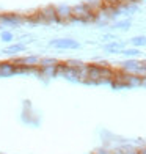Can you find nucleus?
<instances>
[{"label":"nucleus","instance_id":"1","mask_svg":"<svg viewBox=\"0 0 146 154\" xmlns=\"http://www.w3.org/2000/svg\"><path fill=\"white\" fill-rule=\"evenodd\" d=\"M94 19H96V11L93 8H90L85 2L72 5V20L71 22H75V24H94Z\"/></svg>","mask_w":146,"mask_h":154},{"label":"nucleus","instance_id":"2","mask_svg":"<svg viewBox=\"0 0 146 154\" xmlns=\"http://www.w3.org/2000/svg\"><path fill=\"white\" fill-rule=\"evenodd\" d=\"M118 71L126 72V74H134V75H146V66L140 58H124L121 63H118L116 66Z\"/></svg>","mask_w":146,"mask_h":154},{"label":"nucleus","instance_id":"3","mask_svg":"<svg viewBox=\"0 0 146 154\" xmlns=\"http://www.w3.org/2000/svg\"><path fill=\"white\" fill-rule=\"evenodd\" d=\"M47 46L55 51H79L82 47L80 41L71 38V36H63V38H53L47 43Z\"/></svg>","mask_w":146,"mask_h":154},{"label":"nucleus","instance_id":"4","mask_svg":"<svg viewBox=\"0 0 146 154\" xmlns=\"http://www.w3.org/2000/svg\"><path fill=\"white\" fill-rule=\"evenodd\" d=\"M57 77H61L66 82L71 83H80L82 77H80V68H72L66 65L65 61H60L57 65Z\"/></svg>","mask_w":146,"mask_h":154},{"label":"nucleus","instance_id":"5","mask_svg":"<svg viewBox=\"0 0 146 154\" xmlns=\"http://www.w3.org/2000/svg\"><path fill=\"white\" fill-rule=\"evenodd\" d=\"M25 24V16L19 13H0V25L6 27V30L20 29Z\"/></svg>","mask_w":146,"mask_h":154},{"label":"nucleus","instance_id":"6","mask_svg":"<svg viewBox=\"0 0 146 154\" xmlns=\"http://www.w3.org/2000/svg\"><path fill=\"white\" fill-rule=\"evenodd\" d=\"M38 14V20L39 24H44V25H55L58 24V17H57V13H55V5H46L43 8H39L36 11Z\"/></svg>","mask_w":146,"mask_h":154},{"label":"nucleus","instance_id":"7","mask_svg":"<svg viewBox=\"0 0 146 154\" xmlns=\"http://www.w3.org/2000/svg\"><path fill=\"white\" fill-rule=\"evenodd\" d=\"M55 13L58 17V24H69L72 20V5L58 3L55 5Z\"/></svg>","mask_w":146,"mask_h":154},{"label":"nucleus","instance_id":"8","mask_svg":"<svg viewBox=\"0 0 146 154\" xmlns=\"http://www.w3.org/2000/svg\"><path fill=\"white\" fill-rule=\"evenodd\" d=\"M27 51V44L25 43H20V41H14V43H11V44H6L5 49H2V54L6 55V57H19L22 52Z\"/></svg>","mask_w":146,"mask_h":154},{"label":"nucleus","instance_id":"9","mask_svg":"<svg viewBox=\"0 0 146 154\" xmlns=\"http://www.w3.org/2000/svg\"><path fill=\"white\" fill-rule=\"evenodd\" d=\"M120 6V11H121V17H130V16H135L138 11H140V5L135 0H130V2L126 3H121L118 5Z\"/></svg>","mask_w":146,"mask_h":154},{"label":"nucleus","instance_id":"10","mask_svg":"<svg viewBox=\"0 0 146 154\" xmlns=\"http://www.w3.org/2000/svg\"><path fill=\"white\" fill-rule=\"evenodd\" d=\"M16 75V66L13 61L8 60H0V79H11Z\"/></svg>","mask_w":146,"mask_h":154},{"label":"nucleus","instance_id":"11","mask_svg":"<svg viewBox=\"0 0 146 154\" xmlns=\"http://www.w3.org/2000/svg\"><path fill=\"white\" fill-rule=\"evenodd\" d=\"M124 47H126V43H124V41L113 39V41H108V43H104L102 51L105 54H110V55H118Z\"/></svg>","mask_w":146,"mask_h":154},{"label":"nucleus","instance_id":"12","mask_svg":"<svg viewBox=\"0 0 146 154\" xmlns=\"http://www.w3.org/2000/svg\"><path fill=\"white\" fill-rule=\"evenodd\" d=\"M132 29V19L130 17H120L110 24L112 32H129Z\"/></svg>","mask_w":146,"mask_h":154},{"label":"nucleus","instance_id":"13","mask_svg":"<svg viewBox=\"0 0 146 154\" xmlns=\"http://www.w3.org/2000/svg\"><path fill=\"white\" fill-rule=\"evenodd\" d=\"M39 60H41V55L38 54H29V55H22V65L30 68V69H35L39 66Z\"/></svg>","mask_w":146,"mask_h":154},{"label":"nucleus","instance_id":"14","mask_svg":"<svg viewBox=\"0 0 146 154\" xmlns=\"http://www.w3.org/2000/svg\"><path fill=\"white\" fill-rule=\"evenodd\" d=\"M120 55H123L124 58H140L141 57V49L132 47V46H126L120 52Z\"/></svg>","mask_w":146,"mask_h":154},{"label":"nucleus","instance_id":"15","mask_svg":"<svg viewBox=\"0 0 146 154\" xmlns=\"http://www.w3.org/2000/svg\"><path fill=\"white\" fill-rule=\"evenodd\" d=\"M129 44L132 47H137V49H143L146 47V35H135L129 39Z\"/></svg>","mask_w":146,"mask_h":154},{"label":"nucleus","instance_id":"16","mask_svg":"<svg viewBox=\"0 0 146 154\" xmlns=\"http://www.w3.org/2000/svg\"><path fill=\"white\" fill-rule=\"evenodd\" d=\"M0 41L5 43V44H11V43H14V41H16V35L13 33V30L3 29L2 32H0Z\"/></svg>","mask_w":146,"mask_h":154},{"label":"nucleus","instance_id":"17","mask_svg":"<svg viewBox=\"0 0 146 154\" xmlns=\"http://www.w3.org/2000/svg\"><path fill=\"white\" fill-rule=\"evenodd\" d=\"M120 146L123 148V154H140L138 152V148L132 143V142H124L120 143Z\"/></svg>","mask_w":146,"mask_h":154},{"label":"nucleus","instance_id":"18","mask_svg":"<svg viewBox=\"0 0 146 154\" xmlns=\"http://www.w3.org/2000/svg\"><path fill=\"white\" fill-rule=\"evenodd\" d=\"M60 60L55 58V57H41L39 60V68H44V66H55L58 65Z\"/></svg>","mask_w":146,"mask_h":154},{"label":"nucleus","instance_id":"19","mask_svg":"<svg viewBox=\"0 0 146 154\" xmlns=\"http://www.w3.org/2000/svg\"><path fill=\"white\" fill-rule=\"evenodd\" d=\"M91 154H113V151H112V148H110V146L102 145V146H99V148H96Z\"/></svg>","mask_w":146,"mask_h":154},{"label":"nucleus","instance_id":"20","mask_svg":"<svg viewBox=\"0 0 146 154\" xmlns=\"http://www.w3.org/2000/svg\"><path fill=\"white\" fill-rule=\"evenodd\" d=\"M83 2H85L90 8H93L94 11H97L102 6V0H83Z\"/></svg>","mask_w":146,"mask_h":154},{"label":"nucleus","instance_id":"21","mask_svg":"<svg viewBox=\"0 0 146 154\" xmlns=\"http://www.w3.org/2000/svg\"><path fill=\"white\" fill-rule=\"evenodd\" d=\"M65 63H66V65H69V66H72V68H80V66L85 65V61H82V60H79V58H69V60H66Z\"/></svg>","mask_w":146,"mask_h":154},{"label":"nucleus","instance_id":"22","mask_svg":"<svg viewBox=\"0 0 146 154\" xmlns=\"http://www.w3.org/2000/svg\"><path fill=\"white\" fill-rule=\"evenodd\" d=\"M113 39H118V36L113 32H107V33L102 35V41H104V43H108V41H113Z\"/></svg>","mask_w":146,"mask_h":154},{"label":"nucleus","instance_id":"23","mask_svg":"<svg viewBox=\"0 0 146 154\" xmlns=\"http://www.w3.org/2000/svg\"><path fill=\"white\" fill-rule=\"evenodd\" d=\"M138 152H140V154H146V143H144L143 146H140V148H138Z\"/></svg>","mask_w":146,"mask_h":154},{"label":"nucleus","instance_id":"24","mask_svg":"<svg viewBox=\"0 0 146 154\" xmlns=\"http://www.w3.org/2000/svg\"><path fill=\"white\" fill-rule=\"evenodd\" d=\"M141 88H146V75L141 77Z\"/></svg>","mask_w":146,"mask_h":154},{"label":"nucleus","instance_id":"25","mask_svg":"<svg viewBox=\"0 0 146 154\" xmlns=\"http://www.w3.org/2000/svg\"><path fill=\"white\" fill-rule=\"evenodd\" d=\"M141 61H143V65H144V66H146V58H143V60H141Z\"/></svg>","mask_w":146,"mask_h":154},{"label":"nucleus","instance_id":"26","mask_svg":"<svg viewBox=\"0 0 146 154\" xmlns=\"http://www.w3.org/2000/svg\"><path fill=\"white\" fill-rule=\"evenodd\" d=\"M2 30H3V27H2V25H0V32H2Z\"/></svg>","mask_w":146,"mask_h":154},{"label":"nucleus","instance_id":"27","mask_svg":"<svg viewBox=\"0 0 146 154\" xmlns=\"http://www.w3.org/2000/svg\"><path fill=\"white\" fill-rule=\"evenodd\" d=\"M135 2H137V0H135Z\"/></svg>","mask_w":146,"mask_h":154},{"label":"nucleus","instance_id":"28","mask_svg":"<svg viewBox=\"0 0 146 154\" xmlns=\"http://www.w3.org/2000/svg\"><path fill=\"white\" fill-rule=\"evenodd\" d=\"M90 154H91V152H90Z\"/></svg>","mask_w":146,"mask_h":154}]
</instances>
